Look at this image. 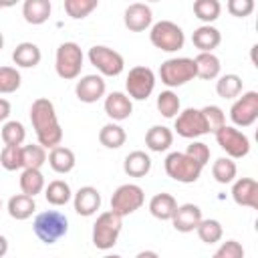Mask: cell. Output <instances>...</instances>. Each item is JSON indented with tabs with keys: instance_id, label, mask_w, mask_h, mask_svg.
Segmentation results:
<instances>
[{
	"instance_id": "1",
	"label": "cell",
	"mask_w": 258,
	"mask_h": 258,
	"mask_svg": "<svg viewBox=\"0 0 258 258\" xmlns=\"http://www.w3.org/2000/svg\"><path fill=\"white\" fill-rule=\"evenodd\" d=\"M30 123H32V129L36 133L38 145H42L44 149H52V147L60 145L62 127L58 123V117H56V111H54V105L50 99L40 97L32 103Z\"/></svg>"
},
{
	"instance_id": "2",
	"label": "cell",
	"mask_w": 258,
	"mask_h": 258,
	"mask_svg": "<svg viewBox=\"0 0 258 258\" xmlns=\"http://www.w3.org/2000/svg\"><path fill=\"white\" fill-rule=\"evenodd\" d=\"M32 230H34V234H36V238L40 242L54 244L56 240H60L62 236H67V232H69V220L58 210H46V212H40L34 218Z\"/></svg>"
},
{
	"instance_id": "3",
	"label": "cell",
	"mask_w": 258,
	"mask_h": 258,
	"mask_svg": "<svg viewBox=\"0 0 258 258\" xmlns=\"http://www.w3.org/2000/svg\"><path fill=\"white\" fill-rule=\"evenodd\" d=\"M123 228V218L115 212H103L93 224V244L97 250H111Z\"/></svg>"
},
{
	"instance_id": "4",
	"label": "cell",
	"mask_w": 258,
	"mask_h": 258,
	"mask_svg": "<svg viewBox=\"0 0 258 258\" xmlns=\"http://www.w3.org/2000/svg\"><path fill=\"white\" fill-rule=\"evenodd\" d=\"M196 77V62L194 58L187 56H177V58H167L159 67V79L165 87H181Z\"/></svg>"
},
{
	"instance_id": "5",
	"label": "cell",
	"mask_w": 258,
	"mask_h": 258,
	"mask_svg": "<svg viewBox=\"0 0 258 258\" xmlns=\"http://www.w3.org/2000/svg\"><path fill=\"white\" fill-rule=\"evenodd\" d=\"M149 40L155 48L163 50V52H175L179 48H183L185 36L181 26H177L171 20H159L151 26L149 30Z\"/></svg>"
},
{
	"instance_id": "6",
	"label": "cell",
	"mask_w": 258,
	"mask_h": 258,
	"mask_svg": "<svg viewBox=\"0 0 258 258\" xmlns=\"http://www.w3.org/2000/svg\"><path fill=\"white\" fill-rule=\"evenodd\" d=\"M163 167H165V173L173 179V181H179V183H194L200 179L202 175V165L196 163L191 157H187L185 153L181 151H173L165 157L163 161Z\"/></svg>"
},
{
	"instance_id": "7",
	"label": "cell",
	"mask_w": 258,
	"mask_h": 258,
	"mask_svg": "<svg viewBox=\"0 0 258 258\" xmlns=\"http://www.w3.org/2000/svg\"><path fill=\"white\" fill-rule=\"evenodd\" d=\"M54 69L56 75L64 81H73L81 75L83 69V50L77 42H62L56 48L54 56Z\"/></svg>"
},
{
	"instance_id": "8",
	"label": "cell",
	"mask_w": 258,
	"mask_h": 258,
	"mask_svg": "<svg viewBox=\"0 0 258 258\" xmlns=\"http://www.w3.org/2000/svg\"><path fill=\"white\" fill-rule=\"evenodd\" d=\"M145 202V194L143 187L137 183H123L113 191L111 198V212H115L117 216L125 218L133 212H137Z\"/></svg>"
},
{
	"instance_id": "9",
	"label": "cell",
	"mask_w": 258,
	"mask_h": 258,
	"mask_svg": "<svg viewBox=\"0 0 258 258\" xmlns=\"http://www.w3.org/2000/svg\"><path fill=\"white\" fill-rule=\"evenodd\" d=\"M214 137L230 159H240V157H246L250 153V139L240 129H236L234 125L220 127L214 133Z\"/></svg>"
},
{
	"instance_id": "10",
	"label": "cell",
	"mask_w": 258,
	"mask_h": 258,
	"mask_svg": "<svg viewBox=\"0 0 258 258\" xmlns=\"http://www.w3.org/2000/svg\"><path fill=\"white\" fill-rule=\"evenodd\" d=\"M89 60L105 77H117L125 69L123 56L117 50H113L109 46H103V44H95V46L89 48Z\"/></svg>"
},
{
	"instance_id": "11",
	"label": "cell",
	"mask_w": 258,
	"mask_h": 258,
	"mask_svg": "<svg viewBox=\"0 0 258 258\" xmlns=\"http://www.w3.org/2000/svg\"><path fill=\"white\" fill-rule=\"evenodd\" d=\"M125 89H127V97L135 99V101H145L153 89H155V73L149 67H133L127 75L125 81Z\"/></svg>"
},
{
	"instance_id": "12",
	"label": "cell",
	"mask_w": 258,
	"mask_h": 258,
	"mask_svg": "<svg viewBox=\"0 0 258 258\" xmlns=\"http://www.w3.org/2000/svg\"><path fill=\"white\" fill-rule=\"evenodd\" d=\"M230 119L236 127H250L258 119V93L246 91L230 107Z\"/></svg>"
},
{
	"instance_id": "13",
	"label": "cell",
	"mask_w": 258,
	"mask_h": 258,
	"mask_svg": "<svg viewBox=\"0 0 258 258\" xmlns=\"http://www.w3.org/2000/svg\"><path fill=\"white\" fill-rule=\"evenodd\" d=\"M175 133L179 137H185V139H198L202 135L208 133V127H206V121H204V115L200 109H194V107H187L183 111L177 113L175 117V125H173Z\"/></svg>"
},
{
	"instance_id": "14",
	"label": "cell",
	"mask_w": 258,
	"mask_h": 258,
	"mask_svg": "<svg viewBox=\"0 0 258 258\" xmlns=\"http://www.w3.org/2000/svg\"><path fill=\"white\" fill-rule=\"evenodd\" d=\"M107 85L101 75H85L81 81H77L75 93L81 103H97L101 97H105Z\"/></svg>"
},
{
	"instance_id": "15",
	"label": "cell",
	"mask_w": 258,
	"mask_h": 258,
	"mask_svg": "<svg viewBox=\"0 0 258 258\" xmlns=\"http://www.w3.org/2000/svg\"><path fill=\"white\" fill-rule=\"evenodd\" d=\"M123 22L125 26L131 30V32H143L151 26L153 22V12L147 4L143 2H133L125 8V14H123Z\"/></svg>"
},
{
	"instance_id": "16",
	"label": "cell",
	"mask_w": 258,
	"mask_h": 258,
	"mask_svg": "<svg viewBox=\"0 0 258 258\" xmlns=\"http://www.w3.org/2000/svg\"><path fill=\"white\" fill-rule=\"evenodd\" d=\"M232 198L238 206L244 208H258V181L252 177H240L232 185Z\"/></svg>"
},
{
	"instance_id": "17",
	"label": "cell",
	"mask_w": 258,
	"mask_h": 258,
	"mask_svg": "<svg viewBox=\"0 0 258 258\" xmlns=\"http://www.w3.org/2000/svg\"><path fill=\"white\" fill-rule=\"evenodd\" d=\"M202 220H204L202 218V210L196 204H181V206H177V210H175V214L171 218L173 228L177 232H181V234L194 232Z\"/></svg>"
},
{
	"instance_id": "18",
	"label": "cell",
	"mask_w": 258,
	"mask_h": 258,
	"mask_svg": "<svg viewBox=\"0 0 258 258\" xmlns=\"http://www.w3.org/2000/svg\"><path fill=\"white\" fill-rule=\"evenodd\" d=\"M73 206H75V212L79 216H85V218L93 216L101 208V194H99V189L93 187V185L79 187V191L73 198Z\"/></svg>"
},
{
	"instance_id": "19",
	"label": "cell",
	"mask_w": 258,
	"mask_h": 258,
	"mask_svg": "<svg viewBox=\"0 0 258 258\" xmlns=\"http://www.w3.org/2000/svg\"><path fill=\"white\" fill-rule=\"evenodd\" d=\"M105 113H107V117H111L113 121H125V119H129L131 117V113H133V103H131V99L125 95V93H121V91H113V93H109L107 97H105Z\"/></svg>"
},
{
	"instance_id": "20",
	"label": "cell",
	"mask_w": 258,
	"mask_h": 258,
	"mask_svg": "<svg viewBox=\"0 0 258 258\" xmlns=\"http://www.w3.org/2000/svg\"><path fill=\"white\" fill-rule=\"evenodd\" d=\"M191 42L200 52H214V48H218V44L222 42V34L216 26L212 24H202L194 30L191 34Z\"/></svg>"
},
{
	"instance_id": "21",
	"label": "cell",
	"mask_w": 258,
	"mask_h": 258,
	"mask_svg": "<svg viewBox=\"0 0 258 258\" xmlns=\"http://www.w3.org/2000/svg\"><path fill=\"white\" fill-rule=\"evenodd\" d=\"M171 143H173V131L165 125H153L145 133V145L155 153L167 151Z\"/></svg>"
},
{
	"instance_id": "22",
	"label": "cell",
	"mask_w": 258,
	"mask_h": 258,
	"mask_svg": "<svg viewBox=\"0 0 258 258\" xmlns=\"http://www.w3.org/2000/svg\"><path fill=\"white\" fill-rule=\"evenodd\" d=\"M40 58H42V52L34 42H20L12 50V60L20 69H34L40 62Z\"/></svg>"
},
{
	"instance_id": "23",
	"label": "cell",
	"mask_w": 258,
	"mask_h": 258,
	"mask_svg": "<svg viewBox=\"0 0 258 258\" xmlns=\"http://www.w3.org/2000/svg\"><path fill=\"white\" fill-rule=\"evenodd\" d=\"M50 2L48 0H26L22 4V16L28 24H44L50 18Z\"/></svg>"
},
{
	"instance_id": "24",
	"label": "cell",
	"mask_w": 258,
	"mask_h": 258,
	"mask_svg": "<svg viewBox=\"0 0 258 258\" xmlns=\"http://www.w3.org/2000/svg\"><path fill=\"white\" fill-rule=\"evenodd\" d=\"M123 171L129 177H145L151 171V157L145 151H131L123 161Z\"/></svg>"
},
{
	"instance_id": "25",
	"label": "cell",
	"mask_w": 258,
	"mask_h": 258,
	"mask_svg": "<svg viewBox=\"0 0 258 258\" xmlns=\"http://www.w3.org/2000/svg\"><path fill=\"white\" fill-rule=\"evenodd\" d=\"M175 210H177V202H175V198L171 194L161 191V194H155L149 200V212L157 220H171Z\"/></svg>"
},
{
	"instance_id": "26",
	"label": "cell",
	"mask_w": 258,
	"mask_h": 258,
	"mask_svg": "<svg viewBox=\"0 0 258 258\" xmlns=\"http://www.w3.org/2000/svg\"><path fill=\"white\" fill-rule=\"evenodd\" d=\"M194 62H196V77H200L204 81H212V79L220 77L222 64L214 52H200L194 58Z\"/></svg>"
},
{
	"instance_id": "27",
	"label": "cell",
	"mask_w": 258,
	"mask_h": 258,
	"mask_svg": "<svg viewBox=\"0 0 258 258\" xmlns=\"http://www.w3.org/2000/svg\"><path fill=\"white\" fill-rule=\"evenodd\" d=\"M75 163H77V159H75L73 149H69L64 145H56L48 153V165L56 173H69V171H73L75 169Z\"/></svg>"
},
{
	"instance_id": "28",
	"label": "cell",
	"mask_w": 258,
	"mask_h": 258,
	"mask_svg": "<svg viewBox=\"0 0 258 258\" xmlns=\"http://www.w3.org/2000/svg\"><path fill=\"white\" fill-rule=\"evenodd\" d=\"M36 210V202L34 198L26 196V194H16L8 200V214L10 218L22 222V220H28Z\"/></svg>"
},
{
	"instance_id": "29",
	"label": "cell",
	"mask_w": 258,
	"mask_h": 258,
	"mask_svg": "<svg viewBox=\"0 0 258 258\" xmlns=\"http://www.w3.org/2000/svg\"><path fill=\"white\" fill-rule=\"evenodd\" d=\"M99 141H101V145L107 147V149H119L121 145H125L127 133H125V129H123L121 125H117V123H107V125H103L101 131H99Z\"/></svg>"
},
{
	"instance_id": "30",
	"label": "cell",
	"mask_w": 258,
	"mask_h": 258,
	"mask_svg": "<svg viewBox=\"0 0 258 258\" xmlns=\"http://www.w3.org/2000/svg\"><path fill=\"white\" fill-rule=\"evenodd\" d=\"M44 198L50 206H64V204L71 202L73 191H71V185L64 179H54L44 187Z\"/></svg>"
},
{
	"instance_id": "31",
	"label": "cell",
	"mask_w": 258,
	"mask_h": 258,
	"mask_svg": "<svg viewBox=\"0 0 258 258\" xmlns=\"http://www.w3.org/2000/svg\"><path fill=\"white\" fill-rule=\"evenodd\" d=\"M18 183H20L22 194H26L30 198H34L36 194H40L46 187L44 185V175H42L40 169H22Z\"/></svg>"
},
{
	"instance_id": "32",
	"label": "cell",
	"mask_w": 258,
	"mask_h": 258,
	"mask_svg": "<svg viewBox=\"0 0 258 258\" xmlns=\"http://www.w3.org/2000/svg\"><path fill=\"white\" fill-rule=\"evenodd\" d=\"M216 93L222 99H236L242 93V79L238 75H234V73L222 75L216 81Z\"/></svg>"
},
{
	"instance_id": "33",
	"label": "cell",
	"mask_w": 258,
	"mask_h": 258,
	"mask_svg": "<svg viewBox=\"0 0 258 258\" xmlns=\"http://www.w3.org/2000/svg\"><path fill=\"white\" fill-rule=\"evenodd\" d=\"M236 173H238V167L230 157H218L212 165V175L218 183H232L236 179Z\"/></svg>"
},
{
	"instance_id": "34",
	"label": "cell",
	"mask_w": 258,
	"mask_h": 258,
	"mask_svg": "<svg viewBox=\"0 0 258 258\" xmlns=\"http://www.w3.org/2000/svg\"><path fill=\"white\" fill-rule=\"evenodd\" d=\"M46 163V149L42 145H22V165L24 169H40Z\"/></svg>"
},
{
	"instance_id": "35",
	"label": "cell",
	"mask_w": 258,
	"mask_h": 258,
	"mask_svg": "<svg viewBox=\"0 0 258 258\" xmlns=\"http://www.w3.org/2000/svg\"><path fill=\"white\" fill-rule=\"evenodd\" d=\"M196 232H198L200 240L206 242V244H216V242H220L222 236H224V228H222V224H220L218 220H212V218L202 220V222L198 224Z\"/></svg>"
},
{
	"instance_id": "36",
	"label": "cell",
	"mask_w": 258,
	"mask_h": 258,
	"mask_svg": "<svg viewBox=\"0 0 258 258\" xmlns=\"http://www.w3.org/2000/svg\"><path fill=\"white\" fill-rule=\"evenodd\" d=\"M220 12H222V4L218 0H196L194 2V14H196V18H200L206 24L218 20Z\"/></svg>"
},
{
	"instance_id": "37",
	"label": "cell",
	"mask_w": 258,
	"mask_h": 258,
	"mask_svg": "<svg viewBox=\"0 0 258 258\" xmlns=\"http://www.w3.org/2000/svg\"><path fill=\"white\" fill-rule=\"evenodd\" d=\"M179 97L173 91H161L157 95V111L165 117V119H175L179 113Z\"/></svg>"
},
{
	"instance_id": "38",
	"label": "cell",
	"mask_w": 258,
	"mask_h": 258,
	"mask_svg": "<svg viewBox=\"0 0 258 258\" xmlns=\"http://www.w3.org/2000/svg\"><path fill=\"white\" fill-rule=\"evenodd\" d=\"M22 77L16 67H0V95H10L20 89Z\"/></svg>"
},
{
	"instance_id": "39",
	"label": "cell",
	"mask_w": 258,
	"mask_h": 258,
	"mask_svg": "<svg viewBox=\"0 0 258 258\" xmlns=\"http://www.w3.org/2000/svg\"><path fill=\"white\" fill-rule=\"evenodd\" d=\"M0 165L8 171L24 169L22 165V145H4L0 151Z\"/></svg>"
},
{
	"instance_id": "40",
	"label": "cell",
	"mask_w": 258,
	"mask_h": 258,
	"mask_svg": "<svg viewBox=\"0 0 258 258\" xmlns=\"http://www.w3.org/2000/svg\"><path fill=\"white\" fill-rule=\"evenodd\" d=\"M0 135L4 145H22L26 139V129L20 121H6Z\"/></svg>"
},
{
	"instance_id": "41",
	"label": "cell",
	"mask_w": 258,
	"mask_h": 258,
	"mask_svg": "<svg viewBox=\"0 0 258 258\" xmlns=\"http://www.w3.org/2000/svg\"><path fill=\"white\" fill-rule=\"evenodd\" d=\"M97 6H99L97 0H64V12L75 20L89 16Z\"/></svg>"
},
{
	"instance_id": "42",
	"label": "cell",
	"mask_w": 258,
	"mask_h": 258,
	"mask_svg": "<svg viewBox=\"0 0 258 258\" xmlns=\"http://www.w3.org/2000/svg\"><path fill=\"white\" fill-rule=\"evenodd\" d=\"M200 111H202V115H204L208 133H216L220 127L226 125V115H224V111H222L218 105H206V107H202Z\"/></svg>"
},
{
	"instance_id": "43",
	"label": "cell",
	"mask_w": 258,
	"mask_h": 258,
	"mask_svg": "<svg viewBox=\"0 0 258 258\" xmlns=\"http://www.w3.org/2000/svg\"><path fill=\"white\" fill-rule=\"evenodd\" d=\"M183 153H185L187 157H191L196 163H200L202 167L210 161V147H208L204 141H191Z\"/></svg>"
},
{
	"instance_id": "44",
	"label": "cell",
	"mask_w": 258,
	"mask_h": 258,
	"mask_svg": "<svg viewBox=\"0 0 258 258\" xmlns=\"http://www.w3.org/2000/svg\"><path fill=\"white\" fill-rule=\"evenodd\" d=\"M212 258H244V246L238 240H226Z\"/></svg>"
},
{
	"instance_id": "45",
	"label": "cell",
	"mask_w": 258,
	"mask_h": 258,
	"mask_svg": "<svg viewBox=\"0 0 258 258\" xmlns=\"http://www.w3.org/2000/svg\"><path fill=\"white\" fill-rule=\"evenodd\" d=\"M226 8H228V12H230L232 16H236V18H246V16H250L252 10H254V0H228Z\"/></svg>"
},
{
	"instance_id": "46",
	"label": "cell",
	"mask_w": 258,
	"mask_h": 258,
	"mask_svg": "<svg viewBox=\"0 0 258 258\" xmlns=\"http://www.w3.org/2000/svg\"><path fill=\"white\" fill-rule=\"evenodd\" d=\"M10 103L6 101V99H2L0 97V121H6L8 119V115H10Z\"/></svg>"
},
{
	"instance_id": "47",
	"label": "cell",
	"mask_w": 258,
	"mask_h": 258,
	"mask_svg": "<svg viewBox=\"0 0 258 258\" xmlns=\"http://www.w3.org/2000/svg\"><path fill=\"white\" fill-rule=\"evenodd\" d=\"M135 258H159V254H157V252H153V250H141Z\"/></svg>"
},
{
	"instance_id": "48",
	"label": "cell",
	"mask_w": 258,
	"mask_h": 258,
	"mask_svg": "<svg viewBox=\"0 0 258 258\" xmlns=\"http://www.w3.org/2000/svg\"><path fill=\"white\" fill-rule=\"evenodd\" d=\"M6 252H8V240H6V238L0 234V258H2Z\"/></svg>"
},
{
	"instance_id": "49",
	"label": "cell",
	"mask_w": 258,
	"mask_h": 258,
	"mask_svg": "<svg viewBox=\"0 0 258 258\" xmlns=\"http://www.w3.org/2000/svg\"><path fill=\"white\" fill-rule=\"evenodd\" d=\"M103 258H123V256H119V254H107V256H103Z\"/></svg>"
},
{
	"instance_id": "50",
	"label": "cell",
	"mask_w": 258,
	"mask_h": 258,
	"mask_svg": "<svg viewBox=\"0 0 258 258\" xmlns=\"http://www.w3.org/2000/svg\"><path fill=\"white\" fill-rule=\"evenodd\" d=\"M2 46H4V36H2V32H0V50H2Z\"/></svg>"
},
{
	"instance_id": "51",
	"label": "cell",
	"mask_w": 258,
	"mask_h": 258,
	"mask_svg": "<svg viewBox=\"0 0 258 258\" xmlns=\"http://www.w3.org/2000/svg\"><path fill=\"white\" fill-rule=\"evenodd\" d=\"M0 208H2V198H0Z\"/></svg>"
},
{
	"instance_id": "52",
	"label": "cell",
	"mask_w": 258,
	"mask_h": 258,
	"mask_svg": "<svg viewBox=\"0 0 258 258\" xmlns=\"http://www.w3.org/2000/svg\"><path fill=\"white\" fill-rule=\"evenodd\" d=\"M2 6H4V4H2V2H0V8H2Z\"/></svg>"
}]
</instances>
